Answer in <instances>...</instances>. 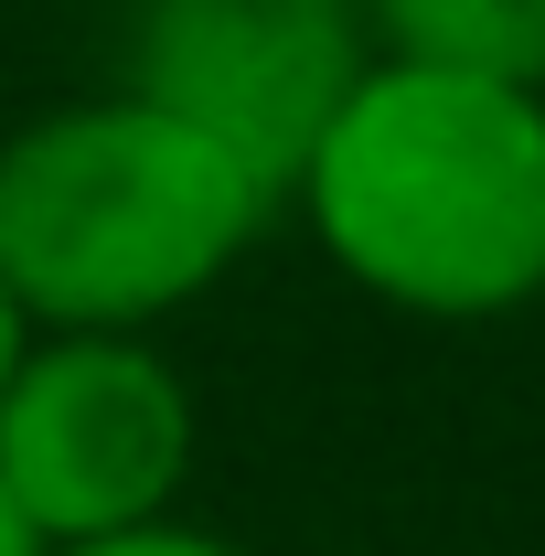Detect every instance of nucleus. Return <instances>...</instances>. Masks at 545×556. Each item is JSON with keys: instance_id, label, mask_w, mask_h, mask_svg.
Segmentation results:
<instances>
[{"instance_id": "f257e3e1", "label": "nucleus", "mask_w": 545, "mask_h": 556, "mask_svg": "<svg viewBox=\"0 0 545 556\" xmlns=\"http://www.w3.org/2000/svg\"><path fill=\"white\" fill-rule=\"evenodd\" d=\"M278 214L342 289L471 332L545 300V86L385 54L342 86Z\"/></svg>"}, {"instance_id": "6e6552de", "label": "nucleus", "mask_w": 545, "mask_h": 556, "mask_svg": "<svg viewBox=\"0 0 545 556\" xmlns=\"http://www.w3.org/2000/svg\"><path fill=\"white\" fill-rule=\"evenodd\" d=\"M22 332H33V321H22V300L0 289V375H11V353H22Z\"/></svg>"}, {"instance_id": "1a4fd4ad", "label": "nucleus", "mask_w": 545, "mask_h": 556, "mask_svg": "<svg viewBox=\"0 0 545 556\" xmlns=\"http://www.w3.org/2000/svg\"><path fill=\"white\" fill-rule=\"evenodd\" d=\"M535 311H545V300H535Z\"/></svg>"}, {"instance_id": "f03ea898", "label": "nucleus", "mask_w": 545, "mask_h": 556, "mask_svg": "<svg viewBox=\"0 0 545 556\" xmlns=\"http://www.w3.org/2000/svg\"><path fill=\"white\" fill-rule=\"evenodd\" d=\"M268 225V182L139 86H86L0 129V289L33 332H161Z\"/></svg>"}, {"instance_id": "20e7f679", "label": "nucleus", "mask_w": 545, "mask_h": 556, "mask_svg": "<svg viewBox=\"0 0 545 556\" xmlns=\"http://www.w3.org/2000/svg\"><path fill=\"white\" fill-rule=\"evenodd\" d=\"M375 65L364 0H139L118 86L225 139L268 193H289L300 150L321 139L342 86Z\"/></svg>"}, {"instance_id": "423d86ee", "label": "nucleus", "mask_w": 545, "mask_h": 556, "mask_svg": "<svg viewBox=\"0 0 545 556\" xmlns=\"http://www.w3.org/2000/svg\"><path fill=\"white\" fill-rule=\"evenodd\" d=\"M43 556H257L236 535H214L193 514H161V525H129V535H97V546H43Z\"/></svg>"}, {"instance_id": "7ed1b4c3", "label": "nucleus", "mask_w": 545, "mask_h": 556, "mask_svg": "<svg viewBox=\"0 0 545 556\" xmlns=\"http://www.w3.org/2000/svg\"><path fill=\"white\" fill-rule=\"evenodd\" d=\"M204 407L161 332H22L0 375V492L43 546H97L182 514Z\"/></svg>"}, {"instance_id": "0eeeda50", "label": "nucleus", "mask_w": 545, "mask_h": 556, "mask_svg": "<svg viewBox=\"0 0 545 556\" xmlns=\"http://www.w3.org/2000/svg\"><path fill=\"white\" fill-rule=\"evenodd\" d=\"M0 556H43V535H33V525L11 514V492H0Z\"/></svg>"}, {"instance_id": "39448f33", "label": "nucleus", "mask_w": 545, "mask_h": 556, "mask_svg": "<svg viewBox=\"0 0 545 556\" xmlns=\"http://www.w3.org/2000/svg\"><path fill=\"white\" fill-rule=\"evenodd\" d=\"M364 22L385 54L545 86V0H364Z\"/></svg>"}]
</instances>
